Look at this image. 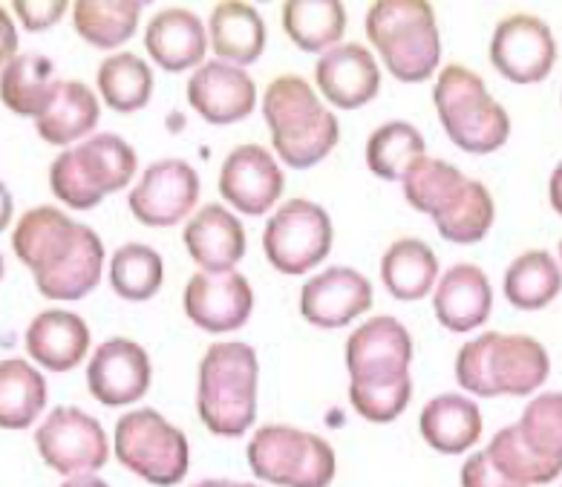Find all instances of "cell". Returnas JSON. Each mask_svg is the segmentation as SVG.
I'll return each mask as SVG.
<instances>
[{"instance_id": "cell-1", "label": "cell", "mask_w": 562, "mask_h": 487, "mask_svg": "<svg viewBox=\"0 0 562 487\" xmlns=\"http://www.w3.org/2000/svg\"><path fill=\"white\" fill-rule=\"evenodd\" d=\"M262 116L271 145L285 168H315L335 150L340 124L315 87L301 76H278L262 93Z\"/></svg>"}, {"instance_id": "cell-2", "label": "cell", "mask_w": 562, "mask_h": 487, "mask_svg": "<svg viewBox=\"0 0 562 487\" xmlns=\"http://www.w3.org/2000/svg\"><path fill=\"white\" fill-rule=\"evenodd\" d=\"M551 375L548 349L531 335L482 332L456 355V381L479 398L533 395Z\"/></svg>"}, {"instance_id": "cell-3", "label": "cell", "mask_w": 562, "mask_h": 487, "mask_svg": "<svg viewBox=\"0 0 562 487\" xmlns=\"http://www.w3.org/2000/svg\"><path fill=\"white\" fill-rule=\"evenodd\" d=\"M260 361L248 343L223 341L205 352L196 384V410L214 435L237 439L257 421Z\"/></svg>"}, {"instance_id": "cell-4", "label": "cell", "mask_w": 562, "mask_h": 487, "mask_svg": "<svg viewBox=\"0 0 562 487\" xmlns=\"http://www.w3.org/2000/svg\"><path fill=\"white\" fill-rule=\"evenodd\" d=\"M367 38L384 58L386 70L404 84H422L436 76L441 35L436 12L424 0H378L367 12Z\"/></svg>"}, {"instance_id": "cell-5", "label": "cell", "mask_w": 562, "mask_h": 487, "mask_svg": "<svg viewBox=\"0 0 562 487\" xmlns=\"http://www.w3.org/2000/svg\"><path fill=\"white\" fill-rule=\"evenodd\" d=\"M432 104L450 141L464 154H496L510 139L508 110L493 99L482 76L462 64H447L439 72Z\"/></svg>"}, {"instance_id": "cell-6", "label": "cell", "mask_w": 562, "mask_h": 487, "mask_svg": "<svg viewBox=\"0 0 562 487\" xmlns=\"http://www.w3.org/2000/svg\"><path fill=\"white\" fill-rule=\"evenodd\" d=\"M139 156L116 133H99L67 147L49 168L53 194L76 211L95 208L104 196L131 185Z\"/></svg>"}, {"instance_id": "cell-7", "label": "cell", "mask_w": 562, "mask_h": 487, "mask_svg": "<svg viewBox=\"0 0 562 487\" xmlns=\"http://www.w3.org/2000/svg\"><path fill=\"white\" fill-rule=\"evenodd\" d=\"M248 467L257 479L278 487H329L338 458L321 435L289 424H266L248 441Z\"/></svg>"}, {"instance_id": "cell-8", "label": "cell", "mask_w": 562, "mask_h": 487, "mask_svg": "<svg viewBox=\"0 0 562 487\" xmlns=\"http://www.w3.org/2000/svg\"><path fill=\"white\" fill-rule=\"evenodd\" d=\"M113 450L122 467L156 487L179 485L191 467L188 435L150 407L124 412L119 418Z\"/></svg>"}, {"instance_id": "cell-9", "label": "cell", "mask_w": 562, "mask_h": 487, "mask_svg": "<svg viewBox=\"0 0 562 487\" xmlns=\"http://www.w3.org/2000/svg\"><path fill=\"white\" fill-rule=\"evenodd\" d=\"M335 228L324 205L312 200L283 202L266 223L262 251L266 260L283 274H306L329 257Z\"/></svg>"}, {"instance_id": "cell-10", "label": "cell", "mask_w": 562, "mask_h": 487, "mask_svg": "<svg viewBox=\"0 0 562 487\" xmlns=\"http://www.w3.org/2000/svg\"><path fill=\"white\" fill-rule=\"evenodd\" d=\"M35 444L44 464L67 479L101 471L110 456L104 427L78 407H55L35 430Z\"/></svg>"}, {"instance_id": "cell-11", "label": "cell", "mask_w": 562, "mask_h": 487, "mask_svg": "<svg viewBox=\"0 0 562 487\" xmlns=\"http://www.w3.org/2000/svg\"><path fill=\"white\" fill-rule=\"evenodd\" d=\"M344 358H347L349 384L384 387L409 375L413 338L398 317L378 315L352 329Z\"/></svg>"}, {"instance_id": "cell-12", "label": "cell", "mask_w": 562, "mask_h": 487, "mask_svg": "<svg viewBox=\"0 0 562 487\" xmlns=\"http://www.w3.org/2000/svg\"><path fill=\"white\" fill-rule=\"evenodd\" d=\"M196 202H200V173L186 159H159L147 165L127 196L133 217L150 228L188 223Z\"/></svg>"}, {"instance_id": "cell-13", "label": "cell", "mask_w": 562, "mask_h": 487, "mask_svg": "<svg viewBox=\"0 0 562 487\" xmlns=\"http://www.w3.org/2000/svg\"><path fill=\"white\" fill-rule=\"evenodd\" d=\"M491 64L514 84H539L557 64L554 32L528 12L502 18L491 38Z\"/></svg>"}, {"instance_id": "cell-14", "label": "cell", "mask_w": 562, "mask_h": 487, "mask_svg": "<svg viewBox=\"0 0 562 487\" xmlns=\"http://www.w3.org/2000/svg\"><path fill=\"white\" fill-rule=\"evenodd\" d=\"M285 173L278 156L260 145H239L220 168V194L237 214L260 217L280 202Z\"/></svg>"}, {"instance_id": "cell-15", "label": "cell", "mask_w": 562, "mask_h": 487, "mask_svg": "<svg viewBox=\"0 0 562 487\" xmlns=\"http://www.w3.org/2000/svg\"><path fill=\"white\" fill-rule=\"evenodd\" d=\"M182 309L202 332H234V329H243L255 312V288L239 271H228V274L196 271L182 292Z\"/></svg>"}, {"instance_id": "cell-16", "label": "cell", "mask_w": 562, "mask_h": 487, "mask_svg": "<svg viewBox=\"0 0 562 487\" xmlns=\"http://www.w3.org/2000/svg\"><path fill=\"white\" fill-rule=\"evenodd\" d=\"M154 378V366L145 347L131 338H110L87 364V389L104 407H127L145 398Z\"/></svg>"}, {"instance_id": "cell-17", "label": "cell", "mask_w": 562, "mask_h": 487, "mask_svg": "<svg viewBox=\"0 0 562 487\" xmlns=\"http://www.w3.org/2000/svg\"><path fill=\"white\" fill-rule=\"evenodd\" d=\"M372 283L349 265H331L301 288V315L317 329H340L370 312Z\"/></svg>"}, {"instance_id": "cell-18", "label": "cell", "mask_w": 562, "mask_h": 487, "mask_svg": "<svg viewBox=\"0 0 562 487\" xmlns=\"http://www.w3.org/2000/svg\"><path fill=\"white\" fill-rule=\"evenodd\" d=\"M85 228L87 225L76 223L53 205H38L21 217L15 234H12V248H15L18 260L35 274V280L47 278L49 271L70 260Z\"/></svg>"}, {"instance_id": "cell-19", "label": "cell", "mask_w": 562, "mask_h": 487, "mask_svg": "<svg viewBox=\"0 0 562 487\" xmlns=\"http://www.w3.org/2000/svg\"><path fill=\"white\" fill-rule=\"evenodd\" d=\"M188 101L209 124L243 122L257 107V84L243 67L205 61L188 78Z\"/></svg>"}, {"instance_id": "cell-20", "label": "cell", "mask_w": 562, "mask_h": 487, "mask_svg": "<svg viewBox=\"0 0 562 487\" xmlns=\"http://www.w3.org/2000/svg\"><path fill=\"white\" fill-rule=\"evenodd\" d=\"M317 90L331 107L358 110L370 104L381 90V70L375 55L361 44H338L317 58Z\"/></svg>"}, {"instance_id": "cell-21", "label": "cell", "mask_w": 562, "mask_h": 487, "mask_svg": "<svg viewBox=\"0 0 562 487\" xmlns=\"http://www.w3.org/2000/svg\"><path fill=\"white\" fill-rule=\"evenodd\" d=\"M182 242H186V251L193 263L209 274H228L237 269L248 246L246 228L237 214L225 205H214V202L193 211L186 223V231H182Z\"/></svg>"}, {"instance_id": "cell-22", "label": "cell", "mask_w": 562, "mask_h": 487, "mask_svg": "<svg viewBox=\"0 0 562 487\" xmlns=\"http://www.w3.org/2000/svg\"><path fill=\"white\" fill-rule=\"evenodd\" d=\"M432 312L447 332H473L493 312V288L487 274L473 263H456L432 288Z\"/></svg>"}, {"instance_id": "cell-23", "label": "cell", "mask_w": 562, "mask_h": 487, "mask_svg": "<svg viewBox=\"0 0 562 487\" xmlns=\"http://www.w3.org/2000/svg\"><path fill=\"white\" fill-rule=\"evenodd\" d=\"M145 49L162 70L186 72L202 67L209 53V26L191 9H162L145 30Z\"/></svg>"}, {"instance_id": "cell-24", "label": "cell", "mask_w": 562, "mask_h": 487, "mask_svg": "<svg viewBox=\"0 0 562 487\" xmlns=\"http://www.w3.org/2000/svg\"><path fill=\"white\" fill-rule=\"evenodd\" d=\"M26 352L49 372H70L85 361L90 349V329L85 317L67 309L41 312L26 329Z\"/></svg>"}, {"instance_id": "cell-25", "label": "cell", "mask_w": 562, "mask_h": 487, "mask_svg": "<svg viewBox=\"0 0 562 487\" xmlns=\"http://www.w3.org/2000/svg\"><path fill=\"white\" fill-rule=\"evenodd\" d=\"M418 430H422V439L436 453L462 456L482 439V410L468 395H436V398L424 404Z\"/></svg>"}, {"instance_id": "cell-26", "label": "cell", "mask_w": 562, "mask_h": 487, "mask_svg": "<svg viewBox=\"0 0 562 487\" xmlns=\"http://www.w3.org/2000/svg\"><path fill=\"white\" fill-rule=\"evenodd\" d=\"M99 118V95L85 81H58L49 104L35 118V131L47 145L72 147L81 139H90Z\"/></svg>"}, {"instance_id": "cell-27", "label": "cell", "mask_w": 562, "mask_h": 487, "mask_svg": "<svg viewBox=\"0 0 562 487\" xmlns=\"http://www.w3.org/2000/svg\"><path fill=\"white\" fill-rule=\"evenodd\" d=\"M209 47L220 61L248 67L266 49V21L251 3H220L209 18Z\"/></svg>"}, {"instance_id": "cell-28", "label": "cell", "mask_w": 562, "mask_h": 487, "mask_svg": "<svg viewBox=\"0 0 562 487\" xmlns=\"http://www.w3.org/2000/svg\"><path fill=\"white\" fill-rule=\"evenodd\" d=\"M381 280L395 301H422L439 283V257L424 240L401 237L381 257Z\"/></svg>"}, {"instance_id": "cell-29", "label": "cell", "mask_w": 562, "mask_h": 487, "mask_svg": "<svg viewBox=\"0 0 562 487\" xmlns=\"http://www.w3.org/2000/svg\"><path fill=\"white\" fill-rule=\"evenodd\" d=\"M58 87V72L47 55L18 53L0 70V101L18 116L38 118Z\"/></svg>"}, {"instance_id": "cell-30", "label": "cell", "mask_w": 562, "mask_h": 487, "mask_svg": "<svg viewBox=\"0 0 562 487\" xmlns=\"http://www.w3.org/2000/svg\"><path fill=\"white\" fill-rule=\"evenodd\" d=\"M510 306L522 312H539L551 306L562 292V265L542 248L525 251L508 265L502 280Z\"/></svg>"}, {"instance_id": "cell-31", "label": "cell", "mask_w": 562, "mask_h": 487, "mask_svg": "<svg viewBox=\"0 0 562 487\" xmlns=\"http://www.w3.org/2000/svg\"><path fill=\"white\" fill-rule=\"evenodd\" d=\"M283 30L303 53H329L347 30V9L338 0H289L283 3Z\"/></svg>"}, {"instance_id": "cell-32", "label": "cell", "mask_w": 562, "mask_h": 487, "mask_svg": "<svg viewBox=\"0 0 562 487\" xmlns=\"http://www.w3.org/2000/svg\"><path fill=\"white\" fill-rule=\"evenodd\" d=\"M47 407V381L24 358L0 361V427L26 430Z\"/></svg>"}, {"instance_id": "cell-33", "label": "cell", "mask_w": 562, "mask_h": 487, "mask_svg": "<svg viewBox=\"0 0 562 487\" xmlns=\"http://www.w3.org/2000/svg\"><path fill=\"white\" fill-rule=\"evenodd\" d=\"M363 156H367V168L378 179L401 182L407 177L409 168L422 156H427V145H424V136L416 124L395 118V122H384L370 133Z\"/></svg>"}, {"instance_id": "cell-34", "label": "cell", "mask_w": 562, "mask_h": 487, "mask_svg": "<svg viewBox=\"0 0 562 487\" xmlns=\"http://www.w3.org/2000/svg\"><path fill=\"white\" fill-rule=\"evenodd\" d=\"M99 95L116 113H136L154 95V70L136 53H113L95 72Z\"/></svg>"}, {"instance_id": "cell-35", "label": "cell", "mask_w": 562, "mask_h": 487, "mask_svg": "<svg viewBox=\"0 0 562 487\" xmlns=\"http://www.w3.org/2000/svg\"><path fill=\"white\" fill-rule=\"evenodd\" d=\"M139 18V0H78L72 7L76 32L99 49H116L131 41Z\"/></svg>"}, {"instance_id": "cell-36", "label": "cell", "mask_w": 562, "mask_h": 487, "mask_svg": "<svg viewBox=\"0 0 562 487\" xmlns=\"http://www.w3.org/2000/svg\"><path fill=\"white\" fill-rule=\"evenodd\" d=\"M101 269H104V242L99 234L87 225L81 234V242L70 254L67 263H61L47 278L35 280V286L49 301H81L99 286Z\"/></svg>"}, {"instance_id": "cell-37", "label": "cell", "mask_w": 562, "mask_h": 487, "mask_svg": "<svg viewBox=\"0 0 562 487\" xmlns=\"http://www.w3.org/2000/svg\"><path fill=\"white\" fill-rule=\"evenodd\" d=\"M493 219H496V202H493L491 191L476 179H468L462 191L447 202V208L439 217H432V223L445 240L456 242V246H473V242L485 240L493 228Z\"/></svg>"}, {"instance_id": "cell-38", "label": "cell", "mask_w": 562, "mask_h": 487, "mask_svg": "<svg viewBox=\"0 0 562 487\" xmlns=\"http://www.w3.org/2000/svg\"><path fill=\"white\" fill-rule=\"evenodd\" d=\"M162 254L145 242H127V246L116 248V254L110 260V286L122 301H150L162 288Z\"/></svg>"}, {"instance_id": "cell-39", "label": "cell", "mask_w": 562, "mask_h": 487, "mask_svg": "<svg viewBox=\"0 0 562 487\" xmlns=\"http://www.w3.org/2000/svg\"><path fill=\"white\" fill-rule=\"evenodd\" d=\"M468 182L456 165L445 162V159H436V156H422L413 168L407 171V177L401 179L404 185V196L416 211L427 214V217H439L441 211L447 208V202L453 200L462 185Z\"/></svg>"}, {"instance_id": "cell-40", "label": "cell", "mask_w": 562, "mask_h": 487, "mask_svg": "<svg viewBox=\"0 0 562 487\" xmlns=\"http://www.w3.org/2000/svg\"><path fill=\"white\" fill-rule=\"evenodd\" d=\"M514 427L533 456L562 467V393H539Z\"/></svg>"}, {"instance_id": "cell-41", "label": "cell", "mask_w": 562, "mask_h": 487, "mask_svg": "<svg viewBox=\"0 0 562 487\" xmlns=\"http://www.w3.org/2000/svg\"><path fill=\"white\" fill-rule=\"evenodd\" d=\"M487 458L496 471L508 482L519 487H533V485H551L560 479L562 467L560 464H548L539 456H533L531 450L525 448L516 427H502L499 433L493 435L491 444L485 448Z\"/></svg>"}, {"instance_id": "cell-42", "label": "cell", "mask_w": 562, "mask_h": 487, "mask_svg": "<svg viewBox=\"0 0 562 487\" xmlns=\"http://www.w3.org/2000/svg\"><path fill=\"white\" fill-rule=\"evenodd\" d=\"M409 398H413V381L401 378L395 384H384V387H358L349 384V401L352 410L361 418L372 421V424H390L401 412L407 410Z\"/></svg>"}, {"instance_id": "cell-43", "label": "cell", "mask_w": 562, "mask_h": 487, "mask_svg": "<svg viewBox=\"0 0 562 487\" xmlns=\"http://www.w3.org/2000/svg\"><path fill=\"white\" fill-rule=\"evenodd\" d=\"M12 7H15L18 21H21L26 30L44 32L67 15V7H70V3H64V0H49V3H26V0H18Z\"/></svg>"}, {"instance_id": "cell-44", "label": "cell", "mask_w": 562, "mask_h": 487, "mask_svg": "<svg viewBox=\"0 0 562 487\" xmlns=\"http://www.w3.org/2000/svg\"><path fill=\"white\" fill-rule=\"evenodd\" d=\"M459 482H462V487H519L514 485V482L505 479V476L493 467L485 450L473 453V456L462 464Z\"/></svg>"}, {"instance_id": "cell-45", "label": "cell", "mask_w": 562, "mask_h": 487, "mask_svg": "<svg viewBox=\"0 0 562 487\" xmlns=\"http://www.w3.org/2000/svg\"><path fill=\"white\" fill-rule=\"evenodd\" d=\"M18 55V30L9 12L0 7V70Z\"/></svg>"}, {"instance_id": "cell-46", "label": "cell", "mask_w": 562, "mask_h": 487, "mask_svg": "<svg viewBox=\"0 0 562 487\" xmlns=\"http://www.w3.org/2000/svg\"><path fill=\"white\" fill-rule=\"evenodd\" d=\"M548 202L562 217V162L557 165L554 171H551V179H548Z\"/></svg>"}, {"instance_id": "cell-47", "label": "cell", "mask_w": 562, "mask_h": 487, "mask_svg": "<svg viewBox=\"0 0 562 487\" xmlns=\"http://www.w3.org/2000/svg\"><path fill=\"white\" fill-rule=\"evenodd\" d=\"M9 223H12V194L0 179V231H7Z\"/></svg>"}, {"instance_id": "cell-48", "label": "cell", "mask_w": 562, "mask_h": 487, "mask_svg": "<svg viewBox=\"0 0 562 487\" xmlns=\"http://www.w3.org/2000/svg\"><path fill=\"white\" fill-rule=\"evenodd\" d=\"M61 487H110V485L104 479H99L95 473H90V476H72V479L64 482Z\"/></svg>"}, {"instance_id": "cell-49", "label": "cell", "mask_w": 562, "mask_h": 487, "mask_svg": "<svg viewBox=\"0 0 562 487\" xmlns=\"http://www.w3.org/2000/svg\"><path fill=\"white\" fill-rule=\"evenodd\" d=\"M191 487H228V479H205V482H196Z\"/></svg>"}, {"instance_id": "cell-50", "label": "cell", "mask_w": 562, "mask_h": 487, "mask_svg": "<svg viewBox=\"0 0 562 487\" xmlns=\"http://www.w3.org/2000/svg\"><path fill=\"white\" fill-rule=\"evenodd\" d=\"M228 487H262V485H255V482H228Z\"/></svg>"}, {"instance_id": "cell-51", "label": "cell", "mask_w": 562, "mask_h": 487, "mask_svg": "<svg viewBox=\"0 0 562 487\" xmlns=\"http://www.w3.org/2000/svg\"><path fill=\"white\" fill-rule=\"evenodd\" d=\"M0 280H3V257H0Z\"/></svg>"}, {"instance_id": "cell-52", "label": "cell", "mask_w": 562, "mask_h": 487, "mask_svg": "<svg viewBox=\"0 0 562 487\" xmlns=\"http://www.w3.org/2000/svg\"><path fill=\"white\" fill-rule=\"evenodd\" d=\"M560 265H562V240H560Z\"/></svg>"}]
</instances>
